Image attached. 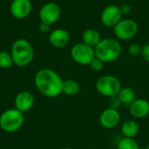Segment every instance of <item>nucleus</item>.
I'll return each instance as SVG.
<instances>
[{"label":"nucleus","mask_w":149,"mask_h":149,"mask_svg":"<svg viewBox=\"0 0 149 149\" xmlns=\"http://www.w3.org/2000/svg\"><path fill=\"white\" fill-rule=\"evenodd\" d=\"M122 18V12L120 7L111 4L107 6L100 16L102 24L107 27H114Z\"/></svg>","instance_id":"nucleus-9"},{"label":"nucleus","mask_w":149,"mask_h":149,"mask_svg":"<svg viewBox=\"0 0 149 149\" xmlns=\"http://www.w3.org/2000/svg\"><path fill=\"white\" fill-rule=\"evenodd\" d=\"M13 59L10 53L1 51L0 52V68H10L13 65Z\"/></svg>","instance_id":"nucleus-20"},{"label":"nucleus","mask_w":149,"mask_h":149,"mask_svg":"<svg viewBox=\"0 0 149 149\" xmlns=\"http://www.w3.org/2000/svg\"><path fill=\"white\" fill-rule=\"evenodd\" d=\"M61 149H72V148H63Z\"/></svg>","instance_id":"nucleus-27"},{"label":"nucleus","mask_w":149,"mask_h":149,"mask_svg":"<svg viewBox=\"0 0 149 149\" xmlns=\"http://www.w3.org/2000/svg\"><path fill=\"white\" fill-rule=\"evenodd\" d=\"M61 15V9L55 3H47L42 6L39 10L40 21L48 24L56 23Z\"/></svg>","instance_id":"nucleus-8"},{"label":"nucleus","mask_w":149,"mask_h":149,"mask_svg":"<svg viewBox=\"0 0 149 149\" xmlns=\"http://www.w3.org/2000/svg\"><path fill=\"white\" fill-rule=\"evenodd\" d=\"M10 55L13 63L20 67L28 65L34 58V50L31 43L24 38H18L12 44Z\"/></svg>","instance_id":"nucleus-3"},{"label":"nucleus","mask_w":149,"mask_h":149,"mask_svg":"<svg viewBox=\"0 0 149 149\" xmlns=\"http://www.w3.org/2000/svg\"><path fill=\"white\" fill-rule=\"evenodd\" d=\"M141 55L142 56V58L145 61L149 63V44H147L144 46H142V51H141Z\"/></svg>","instance_id":"nucleus-24"},{"label":"nucleus","mask_w":149,"mask_h":149,"mask_svg":"<svg viewBox=\"0 0 149 149\" xmlns=\"http://www.w3.org/2000/svg\"><path fill=\"white\" fill-rule=\"evenodd\" d=\"M35 103V98L33 94L27 91H22L18 93L15 98L14 105L15 108L24 113L32 108Z\"/></svg>","instance_id":"nucleus-13"},{"label":"nucleus","mask_w":149,"mask_h":149,"mask_svg":"<svg viewBox=\"0 0 149 149\" xmlns=\"http://www.w3.org/2000/svg\"><path fill=\"white\" fill-rule=\"evenodd\" d=\"M128 53L131 56H139L141 54L142 51V46H141L139 44H132L128 47Z\"/></svg>","instance_id":"nucleus-22"},{"label":"nucleus","mask_w":149,"mask_h":149,"mask_svg":"<svg viewBox=\"0 0 149 149\" xmlns=\"http://www.w3.org/2000/svg\"><path fill=\"white\" fill-rule=\"evenodd\" d=\"M118 97L120 100L122 106H126L127 107L137 99L135 91L128 86L121 87L120 91L118 93Z\"/></svg>","instance_id":"nucleus-17"},{"label":"nucleus","mask_w":149,"mask_h":149,"mask_svg":"<svg viewBox=\"0 0 149 149\" xmlns=\"http://www.w3.org/2000/svg\"><path fill=\"white\" fill-rule=\"evenodd\" d=\"M49 30H50V24H45V23H43V22L40 23V24H39V31L41 32L46 33V32H48Z\"/></svg>","instance_id":"nucleus-26"},{"label":"nucleus","mask_w":149,"mask_h":149,"mask_svg":"<svg viewBox=\"0 0 149 149\" xmlns=\"http://www.w3.org/2000/svg\"><path fill=\"white\" fill-rule=\"evenodd\" d=\"M63 81L59 74L50 68L40 69L34 78L38 91L48 98H56L62 93Z\"/></svg>","instance_id":"nucleus-1"},{"label":"nucleus","mask_w":149,"mask_h":149,"mask_svg":"<svg viewBox=\"0 0 149 149\" xmlns=\"http://www.w3.org/2000/svg\"><path fill=\"white\" fill-rule=\"evenodd\" d=\"M104 62H102L100 59H99V58H95L92 62H91V64L89 65H90V67L93 70V71H96V72H100V71H101L102 69H103V67H104Z\"/></svg>","instance_id":"nucleus-23"},{"label":"nucleus","mask_w":149,"mask_h":149,"mask_svg":"<svg viewBox=\"0 0 149 149\" xmlns=\"http://www.w3.org/2000/svg\"><path fill=\"white\" fill-rule=\"evenodd\" d=\"M71 57L77 64L81 65H89L96 58L94 48L82 43H78L71 49Z\"/></svg>","instance_id":"nucleus-6"},{"label":"nucleus","mask_w":149,"mask_h":149,"mask_svg":"<svg viewBox=\"0 0 149 149\" xmlns=\"http://www.w3.org/2000/svg\"><path fill=\"white\" fill-rule=\"evenodd\" d=\"M82 40L83 43L93 47L95 48L97 46V45L100 42L101 40V37L100 32L93 28H89L86 29L82 35Z\"/></svg>","instance_id":"nucleus-16"},{"label":"nucleus","mask_w":149,"mask_h":149,"mask_svg":"<svg viewBox=\"0 0 149 149\" xmlns=\"http://www.w3.org/2000/svg\"><path fill=\"white\" fill-rule=\"evenodd\" d=\"M120 113L119 110L110 107L106 108L100 115L99 121L101 127L107 129H112L117 127L120 122Z\"/></svg>","instance_id":"nucleus-10"},{"label":"nucleus","mask_w":149,"mask_h":149,"mask_svg":"<svg viewBox=\"0 0 149 149\" xmlns=\"http://www.w3.org/2000/svg\"><path fill=\"white\" fill-rule=\"evenodd\" d=\"M31 0H13L10 6V14L17 19L27 17L31 12Z\"/></svg>","instance_id":"nucleus-11"},{"label":"nucleus","mask_w":149,"mask_h":149,"mask_svg":"<svg viewBox=\"0 0 149 149\" xmlns=\"http://www.w3.org/2000/svg\"><path fill=\"white\" fill-rule=\"evenodd\" d=\"M94 52L97 58L104 63H111L119 58L122 48L119 41L112 38H107L100 40L94 48Z\"/></svg>","instance_id":"nucleus-2"},{"label":"nucleus","mask_w":149,"mask_h":149,"mask_svg":"<svg viewBox=\"0 0 149 149\" xmlns=\"http://www.w3.org/2000/svg\"><path fill=\"white\" fill-rule=\"evenodd\" d=\"M120 10H121V12H122V15H127L131 12L132 10V8L129 4H123L121 7H120Z\"/></svg>","instance_id":"nucleus-25"},{"label":"nucleus","mask_w":149,"mask_h":149,"mask_svg":"<svg viewBox=\"0 0 149 149\" xmlns=\"http://www.w3.org/2000/svg\"><path fill=\"white\" fill-rule=\"evenodd\" d=\"M146 149H149V144L148 145V147H147V148H146Z\"/></svg>","instance_id":"nucleus-28"},{"label":"nucleus","mask_w":149,"mask_h":149,"mask_svg":"<svg viewBox=\"0 0 149 149\" xmlns=\"http://www.w3.org/2000/svg\"><path fill=\"white\" fill-rule=\"evenodd\" d=\"M79 91H80V86L76 80L68 79L63 81L62 93L67 96H75L79 93Z\"/></svg>","instance_id":"nucleus-18"},{"label":"nucleus","mask_w":149,"mask_h":149,"mask_svg":"<svg viewBox=\"0 0 149 149\" xmlns=\"http://www.w3.org/2000/svg\"><path fill=\"white\" fill-rule=\"evenodd\" d=\"M138 31V24L133 19H121L114 27L113 32L120 40H129Z\"/></svg>","instance_id":"nucleus-7"},{"label":"nucleus","mask_w":149,"mask_h":149,"mask_svg":"<svg viewBox=\"0 0 149 149\" xmlns=\"http://www.w3.org/2000/svg\"><path fill=\"white\" fill-rule=\"evenodd\" d=\"M24 123L23 113L16 108L7 109L0 115V127L7 133L18 131Z\"/></svg>","instance_id":"nucleus-4"},{"label":"nucleus","mask_w":149,"mask_h":149,"mask_svg":"<svg viewBox=\"0 0 149 149\" xmlns=\"http://www.w3.org/2000/svg\"><path fill=\"white\" fill-rule=\"evenodd\" d=\"M121 87L120 79L113 75H102L98 78L95 82V88L97 92L107 98L118 95Z\"/></svg>","instance_id":"nucleus-5"},{"label":"nucleus","mask_w":149,"mask_h":149,"mask_svg":"<svg viewBox=\"0 0 149 149\" xmlns=\"http://www.w3.org/2000/svg\"><path fill=\"white\" fill-rule=\"evenodd\" d=\"M120 131L124 137L135 138L140 132V127L135 120H127L122 123Z\"/></svg>","instance_id":"nucleus-15"},{"label":"nucleus","mask_w":149,"mask_h":149,"mask_svg":"<svg viewBox=\"0 0 149 149\" xmlns=\"http://www.w3.org/2000/svg\"><path fill=\"white\" fill-rule=\"evenodd\" d=\"M108 105H109L110 108H113V109H115V110H119L121 107L122 103H121L120 100L119 99L118 95H116V96L109 98Z\"/></svg>","instance_id":"nucleus-21"},{"label":"nucleus","mask_w":149,"mask_h":149,"mask_svg":"<svg viewBox=\"0 0 149 149\" xmlns=\"http://www.w3.org/2000/svg\"><path fill=\"white\" fill-rule=\"evenodd\" d=\"M70 34L64 29H56L49 35V42L55 48H63L68 45Z\"/></svg>","instance_id":"nucleus-14"},{"label":"nucleus","mask_w":149,"mask_h":149,"mask_svg":"<svg viewBox=\"0 0 149 149\" xmlns=\"http://www.w3.org/2000/svg\"><path fill=\"white\" fill-rule=\"evenodd\" d=\"M129 113L134 119H144L149 115V101L146 99H136L129 107Z\"/></svg>","instance_id":"nucleus-12"},{"label":"nucleus","mask_w":149,"mask_h":149,"mask_svg":"<svg viewBox=\"0 0 149 149\" xmlns=\"http://www.w3.org/2000/svg\"><path fill=\"white\" fill-rule=\"evenodd\" d=\"M117 149H140V146L134 138L123 137L119 141Z\"/></svg>","instance_id":"nucleus-19"}]
</instances>
